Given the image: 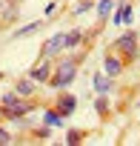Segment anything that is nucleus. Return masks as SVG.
Listing matches in <instances>:
<instances>
[{
	"label": "nucleus",
	"mask_w": 140,
	"mask_h": 146,
	"mask_svg": "<svg viewBox=\"0 0 140 146\" xmlns=\"http://www.w3.org/2000/svg\"><path fill=\"white\" fill-rule=\"evenodd\" d=\"M75 72H77V60H63V63L57 66V75L52 78V86H54V89L69 86V83L75 80Z\"/></svg>",
	"instance_id": "f257e3e1"
},
{
	"label": "nucleus",
	"mask_w": 140,
	"mask_h": 146,
	"mask_svg": "<svg viewBox=\"0 0 140 146\" xmlns=\"http://www.w3.org/2000/svg\"><path fill=\"white\" fill-rule=\"evenodd\" d=\"M0 103H3V115H6V117H23V115L32 112V103L17 100V95H6Z\"/></svg>",
	"instance_id": "f03ea898"
},
{
	"label": "nucleus",
	"mask_w": 140,
	"mask_h": 146,
	"mask_svg": "<svg viewBox=\"0 0 140 146\" xmlns=\"http://www.w3.org/2000/svg\"><path fill=\"white\" fill-rule=\"evenodd\" d=\"M114 49H117V52H123L129 60H131V57H137V35H134V32H126L123 37H117V40H114Z\"/></svg>",
	"instance_id": "7ed1b4c3"
},
{
	"label": "nucleus",
	"mask_w": 140,
	"mask_h": 146,
	"mask_svg": "<svg viewBox=\"0 0 140 146\" xmlns=\"http://www.w3.org/2000/svg\"><path fill=\"white\" fill-rule=\"evenodd\" d=\"M75 109H77V98H72V95H63V98L57 100V112H60L63 117H66V115H72Z\"/></svg>",
	"instance_id": "20e7f679"
},
{
	"label": "nucleus",
	"mask_w": 140,
	"mask_h": 146,
	"mask_svg": "<svg viewBox=\"0 0 140 146\" xmlns=\"http://www.w3.org/2000/svg\"><path fill=\"white\" fill-rule=\"evenodd\" d=\"M60 49H63V35H54V37L43 46V54H46V57H52V54H57Z\"/></svg>",
	"instance_id": "39448f33"
},
{
	"label": "nucleus",
	"mask_w": 140,
	"mask_h": 146,
	"mask_svg": "<svg viewBox=\"0 0 140 146\" xmlns=\"http://www.w3.org/2000/svg\"><path fill=\"white\" fill-rule=\"evenodd\" d=\"M49 75H52V66H49V63H40V66H34V69H32V78H34L37 83L49 80Z\"/></svg>",
	"instance_id": "423d86ee"
},
{
	"label": "nucleus",
	"mask_w": 140,
	"mask_h": 146,
	"mask_svg": "<svg viewBox=\"0 0 140 146\" xmlns=\"http://www.w3.org/2000/svg\"><path fill=\"white\" fill-rule=\"evenodd\" d=\"M120 69H123V63H120L117 57H106V75H109V78H117Z\"/></svg>",
	"instance_id": "0eeeda50"
},
{
	"label": "nucleus",
	"mask_w": 140,
	"mask_h": 146,
	"mask_svg": "<svg viewBox=\"0 0 140 146\" xmlns=\"http://www.w3.org/2000/svg\"><path fill=\"white\" fill-rule=\"evenodd\" d=\"M43 123H46V126H60V123H63V115H60L57 109H49V112L43 115Z\"/></svg>",
	"instance_id": "6e6552de"
},
{
	"label": "nucleus",
	"mask_w": 140,
	"mask_h": 146,
	"mask_svg": "<svg viewBox=\"0 0 140 146\" xmlns=\"http://www.w3.org/2000/svg\"><path fill=\"white\" fill-rule=\"evenodd\" d=\"M83 40V32H69V35H63V46H77Z\"/></svg>",
	"instance_id": "1a4fd4ad"
},
{
	"label": "nucleus",
	"mask_w": 140,
	"mask_h": 146,
	"mask_svg": "<svg viewBox=\"0 0 140 146\" xmlns=\"http://www.w3.org/2000/svg\"><path fill=\"white\" fill-rule=\"evenodd\" d=\"M109 86H112V83H109V75H97V78H94V89H97V92H109Z\"/></svg>",
	"instance_id": "9d476101"
},
{
	"label": "nucleus",
	"mask_w": 140,
	"mask_h": 146,
	"mask_svg": "<svg viewBox=\"0 0 140 146\" xmlns=\"http://www.w3.org/2000/svg\"><path fill=\"white\" fill-rule=\"evenodd\" d=\"M32 92H34V83H32V80H20V83H17V95H23V98H29Z\"/></svg>",
	"instance_id": "9b49d317"
},
{
	"label": "nucleus",
	"mask_w": 140,
	"mask_h": 146,
	"mask_svg": "<svg viewBox=\"0 0 140 146\" xmlns=\"http://www.w3.org/2000/svg\"><path fill=\"white\" fill-rule=\"evenodd\" d=\"M40 29V23H29V26H23L20 32H15V37H29V35H34Z\"/></svg>",
	"instance_id": "f8f14e48"
},
{
	"label": "nucleus",
	"mask_w": 140,
	"mask_h": 146,
	"mask_svg": "<svg viewBox=\"0 0 140 146\" xmlns=\"http://www.w3.org/2000/svg\"><path fill=\"white\" fill-rule=\"evenodd\" d=\"M97 12H100V17H106V15L112 12V0H100V6H97Z\"/></svg>",
	"instance_id": "ddd939ff"
},
{
	"label": "nucleus",
	"mask_w": 140,
	"mask_h": 146,
	"mask_svg": "<svg viewBox=\"0 0 140 146\" xmlns=\"http://www.w3.org/2000/svg\"><path fill=\"white\" fill-rule=\"evenodd\" d=\"M94 106H97V112H100V115H106V112H109V103H106V98H97V103H94Z\"/></svg>",
	"instance_id": "4468645a"
},
{
	"label": "nucleus",
	"mask_w": 140,
	"mask_h": 146,
	"mask_svg": "<svg viewBox=\"0 0 140 146\" xmlns=\"http://www.w3.org/2000/svg\"><path fill=\"white\" fill-rule=\"evenodd\" d=\"M83 140V132H69V143H80Z\"/></svg>",
	"instance_id": "2eb2a0df"
},
{
	"label": "nucleus",
	"mask_w": 140,
	"mask_h": 146,
	"mask_svg": "<svg viewBox=\"0 0 140 146\" xmlns=\"http://www.w3.org/2000/svg\"><path fill=\"white\" fill-rule=\"evenodd\" d=\"M9 140H12V137H9V132H6V129H0V143H9Z\"/></svg>",
	"instance_id": "dca6fc26"
},
{
	"label": "nucleus",
	"mask_w": 140,
	"mask_h": 146,
	"mask_svg": "<svg viewBox=\"0 0 140 146\" xmlns=\"http://www.w3.org/2000/svg\"><path fill=\"white\" fill-rule=\"evenodd\" d=\"M9 9V3H6V0H0V17H3V12Z\"/></svg>",
	"instance_id": "f3484780"
},
{
	"label": "nucleus",
	"mask_w": 140,
	"mask_h": 146,
	"mask_svg": "<svg viewBox=\"0 0 140 146\" xmlns=\"http://www.w3.org/2000/svg\"><path fill=\"white\" fill-rule=\"evenodd\" d=\"M0 80H3V72H0Z\"/></svg>",
	"instance_id": "a211bd4d"
},
{
	"label": "nucleus",
	"mask_w": 140,
	"mask_h": 146,
	"mask_svg": "<svg viewBox=\"0 0 140 146\" xmlns=\"http://www.w3.org/2000/svg\"><path fill=\"white\" fill-rule=\"evenodd\" d=\"M12 3H20V0H12Z\"/></svg>",
	"instance_id": "6ab92c4d"
}]
</instances>
